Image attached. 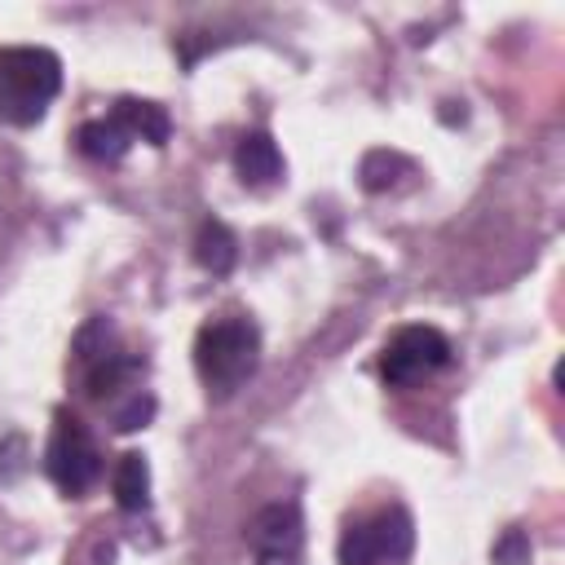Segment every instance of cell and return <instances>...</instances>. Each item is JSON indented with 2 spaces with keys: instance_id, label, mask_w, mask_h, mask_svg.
<instances>
[{
  "instance_id": "obj_12",
  "label": "cell",
  "mask_w": 565,
  "mask_h": 565,
  "mask_svg": "<svg viewBox=\"0 0 565 565\" xmlns=\"http://www.w3.org/2000/svg\"><path fill=\"white\" fill-rule=\"evenodd\" d=\"M194 256H199L203 269H212V274H230V269H234V256H238L234 234H230L221 221H207V225L199 230V238H194Z\"/></svg>"
},
{
  "instance_id": "obj_8",
  "label": "cell",
  "mask_w": 565,
  "mask_h": 565,
  "mask_svg": "<svg viewBox=\"0 0 565 565\" xmlns=\"http://www.w3.org/2000/svg\"><path fill=\"white\" fill-rule=\"evenodd\" d=\"M234 168H238L243 185L265 190V185H274L282 177V154H278L269 132H243L238 146H234Z\"/></svg>"
},
{
  "instance_id": "obj_4",
  "label": "cell",
  "mask_w": 565,
  "mask_h": 565,
  "mask_svg": "<svg viewBox=\"0 0 565 565\" xmlns=\"http://www.w3.org/2000/svg\"><path fill=\"white\" fill-rule=\"evenodd\" d=\"M415 547V521L406 508H380L375 516L349 521L340 534V565H406Z\"/></svg>"
},
{
  "instance_id": "obj_3",
  "label": "cell",
  "mask_w": 565,
  "mask_h": 565,
  "mask_svg": "<svg viewBox=\"0 0 565 565\" xmlns=\"http://www.w3.org/2000/svg\"><path fill=\"white\" fill-rule=\"evenodd\" d=\"M75 366H79L84 393L97 397V402H106V397H115L119 388H128L146 371V358L124 353L115 344V327L106 318H88L75 331Z\"/></svg>"
},
{
  "instance_id": "obj_13",
  "label": "cell",
  "mask_w": 565,
  "mask_h": 565,
  "mask_svg": "<svg viewBox=\"0 0 565 565\" xmlns=\"http://www.w3.org/2000/svg\"><path fill=\"white\" fill-rule=\"evenodd\" d=\"M150 415H154V397H150L146 388H132L124 402H115V406H110V424H115L119 433L146 428V424H150Z\"/></svg>"
},
{
  "instance_id": "obj_11",
  "label": "cell",
  "mask_w": 565,
  "mask_h": 565,
  "mask_svg": "<svg viewBox=\"0 0 565 565\" xmlns=\"http://www.w3.org/2000/svg\"><path fill=\"white\" fill-rule=\"evenodd\" d=\"M110 490H115V503L124 512H141L150 503V468H146V459L132 455V450L119 455V463L110 472Z\"/></svg>"
},
{
  "instance_id": "obj_10",
  "label": "cell",
  "mask_w": 565,
  "mask_h": 565,
  "mask_svg": "<svg viewBox=\"0 0 565 565\" xmlns=\"http://www.w3.org/2000/svg\"><path fill=\"white\" fill-rule=\"evenodd\" d=\"M110 115H119V119H124V128H128L132 137L150 141V146H168V137H172V119H168V115H163V106H154V102L119 97Z\"/></svg>"
},
{
  "instance_id": "obj_1",
  "label": "cell",
  "mask_w": 565,
  "mask_h": 565,
  "mask_svg": "<svg viewBox=\"0 0 565 565\" xmlns=\"http://www.w3.org/2000/svg\"><path fill=\"white\" fill-rule=\"evenodd\" d=\"M57 93H62V62L53 49H40V44L0 49V119L4 124L26 128L44 119Z\"/></svg>"
},
{
  "instance_id": "obj_7",
  "label": "cell",
  "mask_w": 565,
  "mask_h": 565,
  "mask_svg": "<svg viewBox=\"0 0 565 565\" xmlns=\"http://www.w3.org/2000/svg\"><path fill=\"white\" fill-rule=\"evenodd\" d=\"M256 565H300L305 530H300V508L296 503H269L252 516L247 530Z\"/></svg>"
},
{
  "instance_id": "obj_2",
  "label": "cell",
  "mask_w": 565,
  "mask_h": 565,
  "mask_svg": "<svg viewBox=\"0 0 565 565\" xmlns=\"http://www.w3.org/2000/svg\"><path fill=\"white\" fill-rule=\"evenodd\" d=\"M260 362V331L247 318H212L194 335V371L207 384V393L230 397L252 380Z\"/></svg>"
},
{
  "instance_id": "obj_5",
  "label": "cell",
  "mask_w": 565,
  "mask_h": 565,
  "mask_svg": "<svg viewBox=\"0 0 565 565\" xmlns=\"http://www.w3.org/2000/svg\"><path fill=\"white\" fill-rule=\"evenodd\" d=\"M44 472L71 499H79L84 490L97 486V477H102V450H97L93 433L79 424V415H71V411H57L53 415V437H49V450H44Z\"/></svg>"
},
{
  "instance_id": "obj_9",
  "label": "cell",
  "mask_w": 565,
  "mask_h": 565,
  "mask_svg": "<svg viewBox=\"0 0 565 565\" xmlns=\"http://www.w3.org/2000/svg\"><path fill=\"white\" fill-rule=\"evenodd\" d=\"M132 141H137V137L124 128L119 115H110V119H88V124H79V132H75L79 154H88L93 163H119Z\"/></svg>"
},
{
  "instance_id": "obj_6",
  "label": "cell",
  "mask_w": 565,
  "mask_h": 565,
  "mask_svg": "<svg viewBox=\"0 0 565 565\" xmlns=\"http://www.w3.org/2000/svg\"><path fill=\"white\" fill-rule=\"evenodd\" d=\"M446 362H450V340L424 322L397 327L380 349V375L388 388H411V384L428 380L433 371H441Z\"/></svg>"
},
{
  "instance_id": "obj_14",
  "label": "cell",
  "mask_w": 565,
  "mask_h": 565,
  "mask_svg": "<svg viewBox=\"0 0 565 565\" xmlns=\"http://www.w3.org/2000/svg\"><path fill=\"white\" fill-rule=\"evenodd\" d=\"M494 556H499L503 565H525V556H530V543H525V534H521V530H508V539L494 547Z\"/></svg>"
}]
</instances>
